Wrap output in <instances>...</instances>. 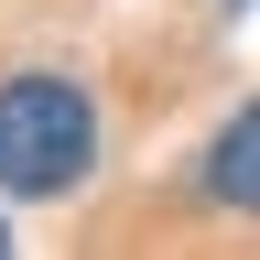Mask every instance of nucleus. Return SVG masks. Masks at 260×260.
<instances>
[{"label":"nucleus","mask_w":260,"mask_h":260,"mask_svg":"<svg viewBox=\"0 0 260 260\" xmlns=\"http://www.w3.org/2000/svg\"><path fill=\"white\" fill-rule=\"evenodd\" d=\"M98 162V98L76 76H11L0 87V195L54 206Z\"/></svg>","instance_id":"1"},{"label":"nucleus","mask_w":260,"mask_h":260,"mask_svg":"<svg viewBox=\"0 0 260 260\" xmlns=\"http://www.w3.org/2000/svg\"><path fill=\"white\" fill-rule=\"evenodd\" d=\"M0 249H11V228H0Z\"/></svg>","instance_id":"3"},{"label":"nucleus","mask_w":260,"mask_h":260,"mask_svg":"<svg viewBox=\"0 0 260 260\" xmlns=\"http://www.w3.org/2000/svg\"><path fill=\"white\" fill-rule=\"evenodd\" d=\"M206 195H217L228 217H260V98L206 141Z\"/></svg>","instance_id":"2"}]
</instances>
